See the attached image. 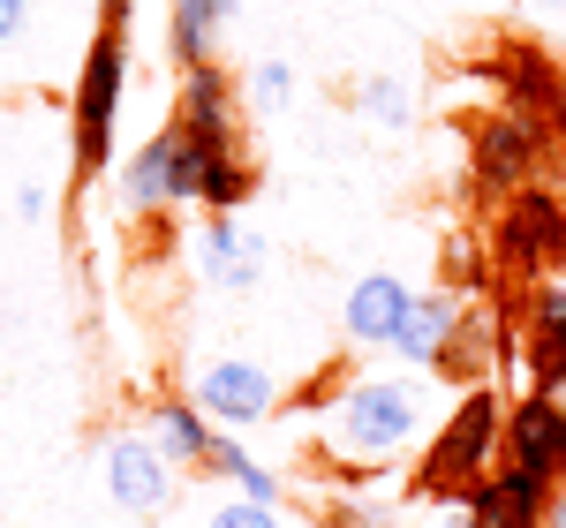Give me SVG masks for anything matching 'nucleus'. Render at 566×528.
<instances>
[{"label": "nucleus", "instance_id": "nucleus-9", "mask_svg": "<svg viewBox=\"0 0 566 528\" xmlns=\"http://www.w3.org/2000/svg\"><path fill=\"white\" fill-rule=\"evenodd\" d=\"M122 204H129L136 220H151V212H167V204H189V144H181V129H159L129 159Z\"/></svg>", "mask_w": 566, "mask_h": 528}, {"label": "nucleus", "instance_id": "nucleus-6", "mask_svg": "<svg viewBox=\"0 0 566 528\" xmlns=\"http://www.w3.org/2000/svg\"><path fill=\"white\" fill-rule=\"evenodd\" d=\"M559 257H566V197L559 189H514L499 212V264L536 279Z\"/></svg>", "mask_w": 566, "mask_h": 528}, {"label": "nucleus", "instance_id": "nucleus-16", "mask_svg": "<svg viewBox=\"0 0 566 528\" xmlns=\"http://www.w3.org/2000/svg\"><path fill=\"white\" fill-rule=\"evenodd\" d=\"M227 8H234V0H175V8H167V53H175L181 76H189V68H212Z\"/></svg>", "mask_w": 566, "mask_h": 528}, {"label": "nucleus", "instance_id": "nucleus-7", "mask_svg": "<svg viewBox=\"0 0 566 528\" xmlns=\"http://www.w3.org/2000/svg\"><path fill=\"white\" fill-rule=\"evenodd\" d=\"M197 279L219 295H250L264 279V234L242 212H212L197 226Z\"/></svg>", "mask_w": 566, "mask_h": 528}, {"label": "nucleus", "instance_id": "nucleus-19", "mask_svg": "<svg viewBox=\"0 0 566 528\" xmlns=\"http://www.w3.org/2000/svg\"><path fill=\"white\" fill-rule=\"evenodd\" d=\"M528 378H536V393L566 400V325H536L528 332Z\"/></svg>", "mask_w": 566, "mask_h": 528}, {"label": "nucleus", "instance_id": "nucleus-2", "mask_svg": "<svg viewBox=\"0 0 566 528\" xmlns=\"http://www.w3.org/2000/svg\"><path fill=\"white\" fill-rule=\"evenodd\" d=\"M499 445H506V408L491 386H469V393L453 400V415L438 423L431 453L416 461V476H408V498H423V506H461L469 484L491 476V461H499Z\"/></svg>", "mask_w": 566, "mask_h": 528}, {"label": "nucleus", "instance_id": "nucleus-23", "mask_svg": "<svg viewBox=\"0 0 566 528\" xmlns=\"http://www.w3.org/2000/svg\"><path fill=\"white\" fill-rule=\"evenodd\" d=\"M205 528H287V521H280V506H264V498H227V506H212Z\"/></svg>", "mask_w": 566, "mask_h": 528}, {"label": "nucleus", "instance_id": "nucleus-3", "mask_svg": "<svg viewBox=\"0 0 566 528\" xmlns=\"http://www.w3.org/2000/svg\"><path fill=\"white\" fill-rule=\"evenodd\" d=\"M122 91H129V31H98L76 68V175H98L114 159Z\"/></svg>", "mask_w": 566, "mask_h": 528}, {"label": "nucleus", "instance_id": "nucleus-10", "mask_svg": "<svg viewBox=\"0 0 566 528\" xmlns=\"http://www.w3.org/2000/svg\"><path fill=\"white\" fill-rule=\"evenodd\" d=\"M536 122L528 114H491V122H476V136H469V167H476V189H522L528 167H536Z\"/></svg>", "mask_w": 566, "mask_h": 528}, {"label": "nucleus", "instance_id": "nucleus-12", "mask_svg": "<svg viewBox=\"0 0 566 528\" xmlns=\"http://www.w3.org/2000/svg\"><path fill=\"white\" fill-rule=\"evenodd\" d=\"M175 129L197 144V151H234V84H227V68H189L181 76V114Z\"/></svg>", "mask_w": 566, "mask_h": 528}, {"label": "nucleus", "instance_id": "nucleus-20", "mask_svg": "<svg viewBox=\"0 0 566 528\" xmlns=\"http://www.w3.org/2000/svg\"><path fill=\"white\" fill-rule=\"evenodd\" d=\"M355 106H363L378 129H408V91L392 84V76H370V84L355 91Z\"/></svg>", "mask_w": 566, "mask_h": 528}, {"label": "nucleus", "instance_id": "nucleus-18", "mask_svg": "<svg viewBox=\"0 0 566 528\" xmlns=\"http://www.w3.org/2000/svg\"><path fill=\"white\" fill-rule=\"evenodd\" d=\"M205 476H227V484L242 490V498H264V506L280 498V484H272V468H258V461H250L242 445L227 439V431H219V439H212V453H205Z\"/></svg>", "mask_w": 566, "mask_h": 528}, {"label": "nucleus", "instance_id": "nucleus-24", "mask_svg": "<svg viewBox=\"0 0 566 528\" xmlns=\"http://www.w3.org/2000/svg\"><path fill=\"white\" fill-rule=\"evenodd\" d=\"M325 528H386V521H378L370 506H355V498H340V506L325 514Z\"/></svg>", "mask_w": 566, "mask_h": 528}, {"label": "nucleus", "instance_id": "nucleus-5", "mask_svg": "<svg viewBox=\"0 0 566 528\" xmlns=\"http://www.w3.org/2000/svg\"><path fill=\"white\" fill-rule=\"evenodd\" d=\"M189 400H197L212 423H264V415L287 408L280 378L264 370L258 355H212V362H197V370H189Z\"/></svg>", "mask_w": 566, "mask_h": 528}, {"label": "nucleus", "instance_id": "nucleus-21", "mask_svg": "<svg viewBox=\"0 0 566 528\" xmlns=\"http://www.w3.org/2000/svg\"><path fill=\"white\" fill-rule=\"evenodd\" d=\"M348 386H355V378H348V362H325L317 378H303V386L287 393V408H295V415H303V408H333V400L348 393Z\"/></svg>", "mask_w": 566, "mask_h": 528}, {"label": "nucleus", "instance_id": "nucleus-1", "mask_svg": "<svg viewBox=\"0 0 566 528\" xmlns=\"http://www.w3.org/2000/svg\"><path fill=\"white\" fill-rule=\"evenodd\" d=\"M423 431H431V386H423V378H386V370H370V378H355L348 393L325 408L317 453L355 484V476L392 468L400 453H416Z\"/></svg>", "mask_w": 566, "mask_h": 528}, {"label": "nucleus", "instance_id": "nucleus-25", "mask_svg": "<svg viewBox=\"0 0 566 528\" xmlns=\"http://www.w3.org/2000/svg\"><path fill=\"white\" fill-rule=\"evenodd\" d=\"M31 31V0H0V45Z\"/></svg>", "mask_w": 566, "mask_h": 528}, {"label": "nucleus", "instance_id": "nucleus-27", "mask_svg": "<svg viewBox=\"0 0 566 528\" xmlns=\"http://www.w3.org/2000/svg\"><path fill=\"white\" fill-rule=\"evenodd\" d=\"M544 528H566V484L552 490V506H544Z\"/></svg>", "mask_w": 566, "mask_h": 528}, {"label": "nucleus", "instance_id": "nucleus-4", "mask_svg": "<svg viewBox=\"0 0 566 528\" xmlns=\"http://www.w3.org/2000/svg\"><path fill=\"white\" fill-rule=\"evenodd\" d=\"M98 468H106V498L122 506V514H136V521H151V514H167L175 506V453L151 439V431H114L106 439V453H98Z\"/></svg>", "mask_w": 566, "mask_h": 528}, {"label": "nucleus", "instance_id": "nucleus-28", "mask_svg": "<svg viewBox=\"0 0 566 528\" xmlns=\"http://www.w3.org/2000/svg\"><path fill=\"white\" fill-rule=\"evenodd\" d=\"M536 8H552V15H566V0H536Z\"/></svg>", "mask_w": 566, "mask_h": 528}, {"label": "nucleus", "instance_id": "nucleus-15", "mask_svg": "<svg viewBox=\"0 0 566 528\" xmlns=\"http://www.w3.org/2000/svg\"><path fill=\"white\" fill-rule=\"evenodd\" d=\"M461 317L469 309L453 303V295H416V309H408V325H400V362H416V370H438L446 362V348H453V332H461Z\"/></svg>", "mask_w": 566, "mask_h": 528}, {"label": "nucleus", "instance_id": "nucleus-14", "mask_svg": "<svg viewBox=\"0 0 566 528\" xmlns=\"http://www.w3.org/2000/svg\"><path fill=\"white\" fill-rule=\"evenodd\" d=\"M181 144H189V136H181ZM250 189H258V175H250L242 144H234V151H197V144H189V204H205V212H242Z\"/></svg>", "mask_w": 566, "mask_h": 528}, {"label": "nucleus", "instance_id": "nucleus-17", "mask_svg": "<svg viewBox=\"0 0 566 528\" xmlns=\"http://www.w3.org/2000/svg\"><path fill=\"white\" fill-rule=\"evenodd\" d=\"M151 439L167 445L181 468H197V476H205V453H212L219 431H212V415H205L197 400H159V408H151Z\"/></svg>", "mask_w": 566, "mask_h": 528}, {"label": "nucleus", "instance_id": "nucleus-26", "mask_svg": "<svg viewBox=\"0 0 566 528\" xmlns=\"http://www.w3.org/2000/svg\"><path fill=\"white\" fill-rule=\"evenodd\" d=\"M136 0H98V31H129Z\"/></svg>", "mask_w": 566, "mask_h": 528}, {"label": "nucleus", "instance_id": "nucleus-11", "mask_svg": "<svg viewBox=\"0 0 566 528\" xmlns=\"http://www.w3.org/2000/svg\"><path fill=\"white\" fill-rule=\"evenodd\" d=\"M416 309V287L392 279V272H363L348 287V309H340V332L348 348H400V325Z\"/></svg>", "mask_w": 566, "mask_h": 528}, {"label": "nucleus", "instance_id": "nucleus-13", "mask_svg": "<svg viewBox=\"0 0 566 528\" xmlns=\"http://www.w3.org/2000/svg\"><path fill=\"white\" fill-rule=\"evenodd\" d=\"M499 91L514 98V114H528V122L566 114V76L552 68V53H536V45H499Z\"/></svg>", "mask_w": 566, "mask_h": 528}, {"label": "nucleus", "instance_id": "nucleus-8", "mask_svg": "<svg viewBox=\"0 0 566 528\" xmlns=\"http://www.w3.org/2000/svg\"><path fill=\"white\" fill-rule=\"evenodd\" d=\"M506 461L544 484H566V400L528 393L506 408Z\"/></svg>", "mask_w": 566, "mask_h": 528}, {"label": "nucleus", "instance_id": "nucleus-22", "mask_svg": "<svg viewBox=\"0 0 566 528\" xmlns=\"http://www.w3.org/2000/svg\"><path fill=\"white\" fill-rule=\"evenodd\" d=\"M287 98H295V68H287V61H258V76H250V106H258V114H280Z\"/></svg>", "mask_w": 566, "mask_h": 528}]
</instances>
